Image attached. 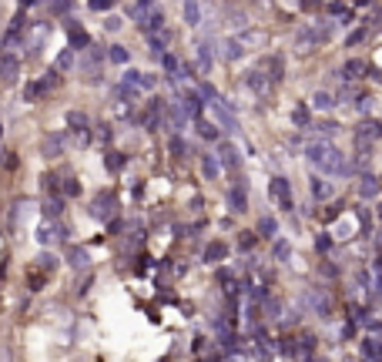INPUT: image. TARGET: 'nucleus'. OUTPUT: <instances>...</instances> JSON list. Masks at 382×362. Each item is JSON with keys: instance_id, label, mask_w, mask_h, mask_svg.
Segmentation results:
<instances>
[{"instance_id": "7ed1b4c3", "label": "nucleus", "mask_w": 382, "mask_h": 362, "mask_svg": "<svg viewBox=\"0 0 382 362\" xmlns=\"http://www.w3.org/2000/svg\"><path fill=\"white\" fill-rule=\"evenodd\" d=\"M88 215H91L94 222H101V225H111V222H114V215H118V195H114L111 188H101V192L91 198Z\"/></svg>"}, {"instance_id": "412c9836", "label": "nucleus", "mask_w": 382, "mask_h": 362, "mask_svg": "<svg viewBox=\"0 0 382 362\" xmlns=\"http://www.w3.org/2000/svg\"><path fill=\"white\" fill-rule=\"evenodd\" d=\"M104 58H107V64L128 67V64H131V51H128L124 44H107V47H104Z\"/></svg>"}, {"instance_id": "4be33fe9", "label": "nucleus", "mask_w": 382, "mask_h": 362, "mask_svg": "<svg viewBox=\"0 0 382 362\" xmlns=\"http://www.w3.org/2000/svg\"><path fill=\"white\" fill-rule=\"evenodd\" d=\"M195 131H198L205 141H212V145L221 141V128H218L214 121H208V118H195Z\"/></svg>"}, {"instance_id": "79ce46f5", "label": "nucleus", "mask_w": 382, "mask_h": 362, "mask_svg": "<svg viewBox=\"0 0 382 362\" xmlns=\"http://www.w3.org/2000/svg\"><path fill=\"white\" fill-rule=\"evenodd\" d=\"M315 245H319V252H329V248H332V241H329V235H325V232L315 239Z\"/></svg>"}, {"instance_id": "a19ab883", "label": "nucleus", "mask_w": 382, "mask_h": 362, "mask_svg": "<svg viewBox=\"0 0 382 362\" xmlns=\"http://www.w3.org/2000/svg\"><path fill=\"white\" fill-rule=\"evenodd\" d=\"M41 4H44V0H17L20 11H34V7H41Z\"/></svg>"}, {"instance_id": "37998d69", "label": "nucleus", "mask_w": 382, "mask_h": 362, "mask_svg": "<svg viewBox=\"0 0 382 362\" xmlns=\"http://www.w3.org/2000/svg\"><path fill=\"white\" fill-rule=\"evenodd\" d=\"M362 37H366V30H352V34H349V47H355Z\"/></svg>"}, {"instance_id": "bb28decb", "label": "nucleus", "mask_w": 382, "mask_h": 362, "mask_svg": "<svg viewBox=\"0 0 382 362\" xmlns=\"http://www.w3.org/2000/svg\"><path fill=\"white\" fill-rule=\"evenodd\" d=\"M336 195V185L329 178H312V198H319V201H329V198Z\"/></svg>"}, {"instance_id": "4c0bfd02", "label": "nucleus", "mask_w": 382, "mask_h": 362, "mask_svg": "<svg viewBox=\"0 0 382 362\" xmlns=\"http://www.w3.org/2000/svg\"><path fill=\"white\" fill-rule=\"evenodd\" d=\"M315 128H319V135H322V138H329V135L336 138L342 124H339V121H322V124H315Z\"/></svg>"}, {"instance_id": "423d86ee", "label": "nucleus", "mask_w": 382, "mask_h": 362, "mask_svg": "<svg viewBox=\"0 0 382 362\" xmlns=\"http://www.w3.org/2000/svg\"><path fill=\"white\" fill-rule=\"evenodd\" d=\"M41 154H44L47 161H57L64 154H71V138H67V131H47L44 141H41Z\"/></svg>"}, {"instance_id": "1a4fd4ad", "label": "nucleus", "mask_w": 382, "mask_h": 362, "mask_svg": "<svg viewBox=\"0 0 382 362\" xmlns=\"http://www.w3.org/2000/svg\"><path fill=\"white\" fill-rule=\"evenodd\" d=\"M121 84H128V88H135V90L144 94V90L158 88V77L148 74V71H138V67H131V64H128V67L121 71Z\"/></svg>"}, {"instance_id": "20e7f679", "label": "nucleus", "mask_w": 382, "mask_h": 362, "mask_svg": "<svg viewBox=\"0 0 382 362\" xmlns=\"http://www.w3.org/2000/svg\"><path fill=\"white\" fill-rule=\"evenodd\" d=\"M24 81V58L17 51H0V84H20Z\"/></svg>"}, {"instance_id": "58836bf2", "label": "nucleus", "mask_w": 382, "mask_h": 362, "mask_svg": "<svg viewBox=\"0 0 382 362\" xmlns=\"http://www.w3.org/2000/svg\"><path fill=\"white\" fill-rule=\"evenodd\" d=\"M346 81H355V77H362V60H349V64H346Z\"/></svg>"}, {"instance_id": "6ab92c4d", "label": "nucleus", "mask_w": 382, "mask_h": 362, "mask_svg": "<svg viewBox=\"0 0 382 362\" xmlns=\"http://www.w3.org/2000/svg\"><path fill=\"white\" fill-rule=\"evenodd\" d=\"M225 255H228V245H225L221 239H214V241H208V245H205L201 262H205V265H214V262H221Z\"/></svg>"}, {"instance_id": "f3484780", "label": "nucleus", "mask_w": 382, "mask_h": 362, "mask_svg": "<svg viewBox=\"0 0 382 362\" xmlns=\"http://www.w3.org/2000/svg\"><path fill=\"white\" fill-rule=\"evenodd\" d=\"M182 17L188 27H201L205 24V11H201V0H182Z\"/></svg>"}, {"instance_id": "5701e85b", "label": "nucleus", "mask_w": 382, "mask_h": 362, "mask_svg": "<svg viewBox=\"0 0 382 362\" xmlns=\"http://www.w3.org/2000/svg\"><path fill=\"white\" fill-rule=\"evenodd\" d=\"M198 165H201V175H205V181H218V175H221V165H218V158L214 154H198Z\"/></svg>"}, {"instance_id": "393cba45", "label": "nucleus", "mask_w": 382, "mask_h": 362, "mask_svg": "<svg viewBox=\"0 0 382 362\" xmlns=\"http://www.w3.org/2000/svg\"><path fill=\"white\" fill-rule=\"evenodd\" d=\"M144 41H148V51H151L154 58H161V54L168 51V30H161V34H144Z\"/></svg>"}, {"instance_id": "cd10ccee", "label": "nucleus", "mask_w": 382, "mask_h": 362, "mask_svg": "<svg viewBox=\"0 0 382 362\" xmlns=\"http://www.w3.org/2000/svg\"><path fill=\"white\" fill-rule=\"evenodd\" d=\"M91 135L97 145H111V141H114V124H111V121H97L91 128Z\"/></svg>"}, {"instance_id": "2eb2a0df", "label": "nucleus", "mask_w": 382, "mask_h": 362, "mask_svg": "<svg viewBox=\"0 0 382 362\" xmlns=\"http://www.w3.org/2000/svg\"><path fill=\"white\" fill-rule=\"evenodd\" d=\"M245 51H248V47L242 44V37H225V41L218 44V58L221 60H242Z\"/></svg>"}, {"instance_id": "dca6fc26", "label": "nucleus", "mask_w": 382, "mask_h": 362, "mask_svg": "<svg viewBox=\"0 0 382 362\" xmlns=\"http://www.w3.org/2000/svg\"><path fill=\"white\" fill-rule=\"evenodd\" d=\"M195 60H198V71L201 74H212L214 67V51L208 41H195Z\"/></svg>"}, {"instance_id": "4468645a", "label": "nucleus", "mask_w": 382, "mask_h": 362, "mask_svg": "<svg viewBox=\"0 0 382 362\" xmlns=\"http://www.w3.org/2000/svg\"><path fill=\"white\" fill-rule=\"evenodd\" d=\"M64 211H67V198L44 195V201H41V218H64Z\"/></svg>"}, {"instance_id": "473e14b6", "label": "nucleus", "mask_w": 382, "mask_h": 362, "mask_svg": "<svg viewBox=\"0 0 382 362\" xmlns=\"http://www.w3.org/2000/svg\"><path fill=\"white\" fill-rule=\"evenodd\" d=\"M292 124H295V128H302V131H306L308 124H312V111H308L306 105H299V107H295V114H292Z\"/></svg>"}, {"instance_id": "f257e3e1", "label": "nucleus", "mask_w": 382, "mask_h": 362, "mask_svg": "<svg viewBox=\"0 0 382 362\" xmlns=\"http://www.w3.org/2000/svg\"><path fill=\"white\" fill-rule=\"evenodd\" d=\"M308 165H315L322 175H332V178H346L352 168L346 161V154L336 148V145H329V141H308L306 148H302Z\"/></svg>"}, {"instance_id": "a878e982", "label": "nucleus", "mask_w": 382, "mask_h": 362, "mask_svg": "<svg viewBox=\"0 0 382 362\" xmlns=\"http://www.w3.org/2000/svg\"><path fill=\"white\" fill-rule=\"evenodd\" d=\"M61 195L67 198V201L84 195V185H81V178H77V175H67V178H61Z\"/></svg>"}, {"instance_id": "0eeeda50", "label": "nucleus", "mask_w": 382, "mask_h": 362, "mask_svg": "<svg viewBox=\"0 0 382 362\" xmlns=\"http://www.w3.org/2000/svg\"><path fill=\"white\" fill-rule=\"evenodd\" d=\"M64 34H67V47H71L74 54H84V51L94 44L91 34L84 30V24H81V20H74V17H64Z\"/></svg>"}, {"instance_id": "9b49d317", "label": "nucleus", "mask_w": 382, "mask_h": 362, "mask_svg": "<svg viewBox=\"0 0 382 362\" xmlns=\"http://www.w3.org/2000/svg\"><path fill=\"white\" fill-rule=\"evenodd\" d=\"M94 121L91 114L84 111V107H71V111H64V131H71V135H77V131H91Z\"/></svg>"}, {"instance_id": "39448f33", "label": "nucleus", "mask_w": 382, "mask_h": 362, "mask_svg": "<svg viewBox=\"0 0 382 362\" xmlns=\"http://www.w3.org/2000/svg\"><path fill=\"white\" fill-rule=\"evenodd\" d=\"M268 198H272V205L278 211H292L295 208V198H292V181L285 175H275V178L268 181Z\"/></svg>"}, {"instance_id": "7c9ffc66", "label": "nucleus", "mask_w": 382, "mask_h": 362, "mask_svg": "<svg viewBox=\"0 0 382 362\" xmlns=\"http://www.w3.org/2000/svg\"><path fill=\"white\" fill-rule=\"evenodd\" d=\"M336 105H339V98L329 94V90H315V94H312V107H315V111H332Z\"/></svg>"}, {"instance_id": "c03bdc74", "label": "nucleus", "mask_w": 382, "mask_h": 362, "mask_svg": "<svg viewBox=\"0 0 382 362\" xmlns=\"http://www.w3.org/2000/svg\"><path fill=\"white\" fill-rule=\"evenodd\" d=\"M7 138V124H4V118H0V141Z\"/></svg>"}, {"instance_id": "6e6552de", "label": "nucleus", "mask_w": 382, "mask_h": 362, "mask_svg": "<svg viewBox=\"0 0 382 362\" xmlns=\"http://www.w3.org/2000/svg\"><path fill=\"white\" fill-rule=\"evenodd\" d=\"M64 265L74 272H88L91 269V252H88V245H74V241H67L64 245Z\"/></svg>"}, {"instance_id": "aec40b11", "label": "nucleus", "mask_w": 382, "mask_h": 362, "mask_svg": "<svg viewBox=\"0 0 382 362\" xmlns=\"http://www.w3.org/2000/svg\"><path fill=\"white\" fill-rule=\"evenodd\" d=\"M50 67H54L57 74H71V71H74V67H77V54H74V51H71V47H64L61 54H57V58L50 60Z\"/></svg>"}, {"instance_id": "ddd939ff", "label": "nucleus", "mask_w": 382, "mask_h": 362, "mask_svg": "<svg viewBox=\"0 0 382 362\" xmlns=\"http://www.w3.org/2000/svg\"><path fill=\"white\" fill-rule=\"evenodd\" d=\"M225 205H228L231 215H245L248 211V195H245L242 185H231L228 192H225Z\"/></svg>"}, {"instance_id": "f704fd0d", "label": "nucleus", "mask_w": 382, "mask_h": 362, "mask_svg": "<svg viewBox=\"0 0 382 362\" xmlns=\"http://www.w3.org/2000/svg\"><path fill=\"white\" fill-rule=\"evenodd\" d=\"M88 7H91L94 14H111L118 7V0H88Z\"/></svg>"}, {"instance_id": "9d476101", "label": "nucleus", "mask_w": 382, "mask_h": 362, "mask_svg": "<svg viewBox=\"0 0 382 362\" xmlns=\"http://www.w3.org/2000/svg\"><path fill=\"white\" fill-rule=\"evenodd\" d=\"M214 158H218L221 171H238V168H242V154H238V148L231 145L228 138L218 141V154H214Z\"/></svg>"}, {"instance_id": "c756f323", "label": "nucleus", "mask_w": 382, "mask_h": 362, "mask_svg": "<svg viewBox=\"0 0 382 362\" xmlns=\"http://www.w3.org/2000/svg\"><path fill=\"white\" fill-rule=\"evenodd\" d=\"M168 151L175 161H184L188 158V141H184V135H168Z\"/></svg>"}, {"instance_id": "ea45409f", "label": "nucleus", "mask_w": 382, "mask_h": 362, "mask_svg": "<svg viewBox=\"0 0 382 362\" xmlns=\"http://www.w3.org/2000/svg\"><path fill=\"white\" fill-rule=\"evenodd\" d=\"M255 245V232H242V252H248Z\"/></svg>"}, {"instance_id": "b1692460", "label": "nucleus", "mask_w": 382, "mask_h": 362, "mask_svg": "<svg viewBox=\"0 0 382 362\" xmlns=\"http://www.w3.org/2000/svg\"><path fill=\"white\" fill-rule=\"evenodd\" d=\"M355 192H359V198H376L382 192V185L376 175H362L359 178V185H355Z\"/></svg>"}, {"instance_id": "2f4dec72", "label": "nucleus", "mask_w": 382, "mask_h": 362, "mask_svg": "<svg viewBox=\"0 0 382 362\" xmlns=\"http://www.w3.org/2000/svg\"><path fill=\"white\" fill-rule=\"evenodd\" d=\"M47 7H50V17H54V20H64V17H71V7H74V0H50Z\"/></svg>"}, {"instance_id": "c85d7f7f", "label": "nucleus", "mask_w": 382, "mask_h": 362, "mask_svg": "<svg viewBox=\"0 0 382 362\" xmlns=\"http://www.w3.org/2000/svg\"><path fill=\"white\" fill-rule=\"evenodd\" d=\"M41 192L44 195H61V175L57 171H44L41 175Z\"/></svg>"}, {"instance_id": "f03ea898", "label": "nucleus", "mask_w": 382, "mask_h": 362, "mask_svg": "<svg viewBox=\"0 0 382 362\" xmlns=\"http://www.w3.org/2000/svg\"><path fill=\"white\" fill-rule=\"evenodd\" d=\"M34 241L41 248H61L71 241V232L64 225V218H41L37 228H34Z\"/></svg>"}, {"instance_id": "72a5a7b5", "label": "nucleus", "mask_w": 382, "mask_h": 362, "mask_svg": "<svg viewBox=\"0 0 382 362\" xmlns=\"http://www.w3.org/2000/svg\"><path fill=\"white\" fill-rule=\"evenodd\" d=\"M255 235H261V239H275V235H278L275 218H261V222H259V232H255Z\"/></svg>"}, {"instance_id": "e433bc0d", "label": "nucleus", "mask_w": 382, "mask_h": 362, "mask_svg": "<svg viewBox=\"0 0 382 362\" xmlns=\"http://www.w3.org/2000/svg\"><path fill=\"white\" fill-rule=\"evenodd\" d=\"M101 24H104V30H107V34H118V30L124 27V17H118V14H107L104 20H101Z\"/></svg>"}, {"instance_id": "c9c22d12", "label": "nucleus", "mask_w": 382, "mask_h": 362, "mask_svg": "<svg viewBox=\"0 0 382 362\" xmlns=\"http://www.w3.org/2000/svg\"><path fill=\"white\" fill-rule=\"evenodd\" d=\"M275 258L278 262H289L292 258V245H289V239H282V235L275 239Z\"/></svg>"}, {"instance_id": "f8f14e48", "label": "nucleus", "mask_w": 382, "mask_h": 362, "mask_svg": "<svg viewBox=\"0 0 382 362\" xmlns=\"http://www.w3.org/2000/svg\"><path fill=\"white\" fill-rule=\"evenodd\" d=\"M101 165H104L107 175H121L124 168H128V154L118 148H107L104 154H101Z\"/></svg>"}, {"instance_id": "a211bd4d", "label": "nucleus", "mask_w": 382, "mask_h": 362, "mask_svg": "<svg viewBox=\"0 0 382 362\" xmlns=\"http://www.w3.org/2000/svg\"><path fill=\"white\" fill-rule=\"evenodd\" d=\"M245 88H248V90H255L259 98H265V94L272 90V81H268V77L261 74V71H248V74H245Z\"/></svg>"}]
</instances>
